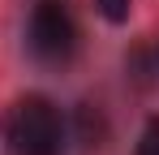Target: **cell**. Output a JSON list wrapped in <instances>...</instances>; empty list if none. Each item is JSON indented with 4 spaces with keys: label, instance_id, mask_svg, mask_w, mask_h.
I'll list each match as a JSON object with an SVG mask.
<instances>
[{
    "label": "cell",
    "instance_id": "obj_2",
    "mask_svg": "<svg viewBox=\"0 0 159 155\" xmlns=\"http://www.w3.org/2000/svg\"><path fill=\"white\" fill-rule=\"evenodd\" d=\"M26 48L43 65H65L78 48V26L73 13L65 9V0H34L26 17Z\"/></svg>",
    "mask_w": 159,
    "mask_h": 155
},
{
    "label": "cell",
    "instance_id": "obj_3",
    "mask_svg": "<svg viewBox=\"0 0 159 155\" xmlns=\"http://www.w3.org/2000/svg\"><path fill=\"white\" fill-rule=\"evenodd\" d=\"M95 13H99L107 26H125L133 17V0H95Z\"/></svg>",
    "mask_w": 159,
    "mask_h": 155
},
{
    "label": "cell",
    "instance_id": "obj_1",
    "mask_svg": "<svg viewBox=\"0 0 159 155\" xmlns=\"http://www.w3.org/2000/svg\"><path fill=\"white\" fill-rule=\"evenodd\" d=\"M69 125L48 95L26 91L0 112V147L9 155H65Z\"/></svg>",
    "mask_w": 159,
    "mask_h": 155
},
{
    "label": "cell",
    "instance_id": "obj_4",
    "mask_svg": "<svg viewBox=\"0 0 159 155\" xmlns=\"http://www.w3.org/2000/svg\"><path fill=\"white\" fill-rule=\"evenodd\" d=\"M133 155H159V116H151L142 125L138 142H133Z\"/></svg>",
    "mask_w": 159,
    "mask_h": 155
}]
</instances>
